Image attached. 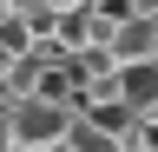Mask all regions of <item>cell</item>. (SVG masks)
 <instances>
[{
  "mask_svg": "<svg viewBox=\"0 0 158 152\" xmlns=\"http://www.w3.org/2000/svg\"><path fill=\"white\" fill-rule=\"evenodd\" d=\"M73 119L79 112L53 106V99H20L13 106V152H53V145H66Z\"/></svg>",
  "mask_w": 158,
  "mask_h": 152,
  "instance_id": "1",
  "label": "cell"
},
{
  "mask_svg": "<svg viewBox=\"0 0 158 152\" xmlns=\"http://www.w3.org/2000/svg\"><path fill=\"white\" fill-rule=\"evenodd\" d=\"M112 66H145V60H158V20H145V13H132V20H118V33H112Z\"/></svg>",
  "mask_w": 158,
  "mask_h": 152,
  "instance_id": "2",
  "label": "cell"
},
{
  "mask_svg": "<svg viewBox=\"0 0 158 152\" xmlns=\"http://www.w3.org/2000/svg\"><path fill=\"white\" fill-rule=\"evenodd\" d=\"M66 145H73V152H118V139H112V132H99L92 119H73Z\"/></svg>",
  "mask_w": 158,
  "mask_h": 152,
  "instance_id": "3",
  "label": "cell"
},
{
  "mask_svg": "<svg viewBox=\"0 0 158 152\" xmlns=\"http://www.w3.org/2000/svg\"><path fill=\"white\" fill-rule=\"evenodd\" d=\"M0 152H13V99H7V86H0Z\"/></svg>",
  "mask_w": 158,
  "mask_h": 152,
  "instance_id": "4",
  "label": "cell"
},
{
  "mask_svg": "<svg viewBox=\"0 0 158 152\" xmlns=\"http://www.w3.org/2000/svg\"><path fill=\"white\" fill-rule=\"evenodd\" d=\"M20 60H27V53H13V46H7V40H0V86H7V73H13V66H20Z\"/></svg>",
  "mask_w": 158,
  "mask_h": 152,
  "instance_id": "5",
  "label": "cell"
},
{
  "mask_svg": "<svg viewBox=\"0 0 158 152\" xmlns=\"http://www.w3.org/2000/svg\"><path fill=\"white\" fill-rule=\"evenodd\" d=\"M7 7H13V13H33V7H46V0H7Z\"/></svg>",
  "mask_w": 158,
  "mask_h": 152,
  "instance_id": "6",
  "label": "cell"
},
{
  "mask_svg": "<svg viewBox=\"0 0 158 152\" xmlns=\"http://www.w3.org/2000/svg\"><path fill=\"white\" fill-rule=\"evenodd\" d=\"M79 7H112V0H79Z\"/></svg>",
  "mask_w": 158,
  "mask_h": 152,
  "instance_id": "7",
  "label": "cell"
},
{
  "mask_svg": "<svg viewBox=\"0 0 158 152\" xmlns=\"http://www.w3.org/2000/svg\"><path fill=\"white\" fill-rule=\"evenodd\" d=\"M53 152H73V145H53Z\"/></svg>",
  "mask_w": 158,
  "mask_h": 152,
  "instance_id": "8",
  "label": "cell"
}]
</instances>
